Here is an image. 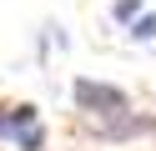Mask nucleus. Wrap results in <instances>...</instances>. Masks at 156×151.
<instances>
[{
    "label": "nucleus",
    "mask_w": 156,
    "mask_h": 151,
    "mask_svg": "<svg viewBox=\"0 0 156 151\" xmlns=\"http://www.w3.org/2000/svg\"><path fill=\"white\" fill-rule=\"evenodd\" d=\"M76 101H81V111H91V116H121L126 111V91L106 86V81H91V76L76 81Z\"/></svg>",
    "instance_id": "nucleus-1"
},
{
    "label": "nucleus",
    "mask_w": 156,
    "mask_h": 151,
    "mask_svg": "<svg viewBox=\"0 0 156 151\" xmlns=\"http://www.w3.org/2000/svg\"><path fill=\"white\" fill-rule=\"evenodd\" d=\"M30 126H35V106H0V136L20 141Z\"/></svg>",
    "instance_id": "nucleus-2"
},
{
    "label": "nucleus",
    "mask_w": 156,
    "mask_h": 151,
    "mask_svg": "<svg viewBox=\"0 0 156 151\" xmlns=\"http://www.w3.org/2000/svg\"><path fill=\"white\" fill-rule=\"evenodd\" d=\"M156 35V15H136L131 20V40H151Z\"/></svg>",
    "instance_id": "nucleus-3"
},
{
    "label": "nucleus",
    "mask_w": 156,
    "mask_h": 151,
    "mask_svg": "<svg viewBox=\"0 0 156 151\" xmlns=\"http://www.w3.org/2000/svg\"><path fill=\"white\" fill-rule=\"evenodd\" d=\"M111 15H116V20H136V15H141V0H116Z\"/></svg>",
    "instance_id": "nucleus-4"
},
{
    "label": "nucleus",
    "mask_w": 156,
    "mask_h": 151,
    "mask_svg": "<svg viewBox=\"0 0 156 151\" xmlns=\"http://www.w3.org/2000/svg\"><path fill=\"white\" fill-rule=\"evenodd\" d=\"M41 141H45V131H41V126H30L20 141H15V146H20V151H41Z\"/></svg>",
    "instance_id": "nucleus-5"
}]
</instances>
